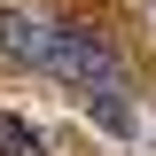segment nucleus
Wrapping results in <instances>:
<instances>
[{
    "label": "nucleus",
    "mask_w": 156,
    "mask_h": 156,
    "mask_svg": "<svg viewBox=\"0 0 156 156\" xmlns=\"http://www.w3.org/2000/svg\"><path fill=\"white\" fill-rule=\"evenodd\" d=\"M47 78H62L70 94H125V70H117L109 39H101V31H78V23H55Z\"/></svg>",
    "instance_id": "1"
},
{
    "label": "nucleus",
    "mask_w": 156,
    "mask_h": 156,
    "mask_svg": "<svg viewBox=\"0 0 156 156\" xmlns=\"http://www.w3.org/2000/svg\"><path fill=\"white\" fill-rule=\"evenodd\" d=\"M47 55H55V23L31 16V8H0V62L47 70Z\"/></svg>",
    "instance_id": "2"
},
{
    "label": "nucleus",
    "mask_w": 156,
    "mask_h": 156,
    "mask_svg": "<svg viewBox=\"0 0 156 156\" xmlns=\"http://www.w3.org/2000/svg\"><path fill=\"white\" fill-rule=\"evenodd\" d=\"M78 101H86V109H94V117L109 125L117 140H133V133H140V125H133V101H125V94H78Z\"/></svg>",
    "instance_id": "3"
},
{
    "label": "nucleus",
    "mask_w": 156,
    "mask_h": 156,
    "mask_svg": "<svg viewBox=\"0 0 156 156\" xmlns=\"http://www.w3.org/2000/svg\"><path fill=\"white\" fill-rule=\"evenodd\" d=\"M0 156H55V148H47V140H39L16 109H0Z\"/></svg>",
    "instance_id": "4"
}]
</instances>
